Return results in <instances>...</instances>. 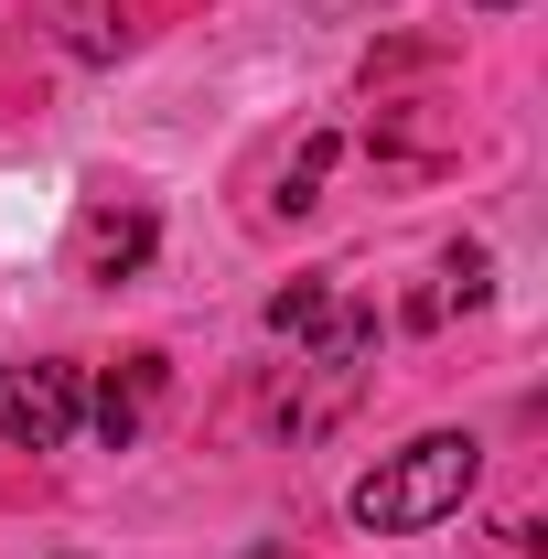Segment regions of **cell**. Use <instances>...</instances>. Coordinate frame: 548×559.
<instances>
[{
	"label": "cell",
	"instance_id": "6da1fadb",
	"mask_svg": "<svg viewBox=\"0 0 548 559\" xmlns=\"http://www.w3.org/2000/svg\"><path fill=\"white\" fill-rule=\"evenodd\" d=\"M474 485H484V441H474V430H419L409 452H388L344 506H355L366 538H409V527H441Z\"/></svg>",
	"mask_w": 548,
	"mask_h": 559
},
{
	"label": "cell",
	"instance_id": "7a4b0ae2",
	"mask_svg": "<svg viewBox=\"0 0 548 559\" xmlns=\"http://www.w3.org/2000/svg\"><path fill=\"white\" fill-rule=\"evenodd\" d=\"M86 419V377L75 366H0V441L11 452H65Z\"/></svg>",
	"mask_w": 548,
	"mask_h": 559
},
{
	"label": "cell",
	"instance_id": "3957f363",
	"mask_svg": "<svg viewBox=\"0 0 548 559\" xmlns=\"http://www.w3.org/2000/svg\"><path fill=\"white\" fill-rule=\"evenodd\" d=\"M151 399H162V355L108 366V388H97V441H108V452H130L140 430H151Z\"/></svg>",
	"mask_w": 548,
	"mask_h": 559
},
{
	"label": "cell",
	"instance_id": "277c9868",
	"mask_svg": "<svg viewBox=\"0 0 548 559\" xmlns=\"http://www.w3.org/2000/svg\"><path fill=\"white\" fill-rule=\"evenodd\" d=\"M484 290H495V259H484V248H452V259H441V290H430V301H419V323H430V312H452V301H463V312H474Z\"/></svg>",
	"mask_w": 548,
	"mask_h": 559
},
{
	"label": "cell",
	"instance_id": "5b68a950",
	"mask_svg": "<svg viewBox=\"0 0 548 559\" xmlns=\"http://www.w3.org/2000/svg\"><path fill=\"white\" fill-rule=\"evenodd\" d=\"M140 259H151V215H108V226H97V259H86V270H97V280H130Z\"/></svg>",
	"mask_w": 548,
	"mask_h": 559
},
{
	"label": "cell",
	"instance_id": "8992f818",
	"mask_svg": "<svg viewBox=\"0 0 548 559\" xmlns=\"http://www.w3.org/2000/svg\"><path fill=\"white\" fill-rule=\"evenodd\" d=\"M323 312H334V280L312 270V280H290V290H279V301H270V334H290V345H301V334H312Z\"/></svg>",
	"mask_w": 548,
	"mask_h": 559
},
{
	"label": "cell",
	"instance_id": "52a82bcc",
	"mask_svg": "<svg viewBox=\"0 0 548 559\" xmlns=\"http://www.w3.org/2000/svg\"><path fill=\"white\" fill-rule=\"evenodd\" d=\"M323 173H334V130L323 140H301V162L279 173V215H301V205H323Z\"/></svg>",
	"mask_w": 548,
	"mask_h": 559
},
{
	"label": "cell",
	"instance_id": "ba28073f",
	"mask_svg": "<svg viewBox=\"0 0 548 559\" xmlns=\"http://www.w3.org/2000/svg\"><path fill=\"white\" fill-rule=\"evenodd\" d=\"M65 22H75V55H108L119 33H108V0H65Z\"/></svg>",
	"mask_w": 548,
	"mask_h": 559
},
{
	"label": "cell",
	"instance_id": "9c48e42d",
	"mask_svg": "<svg viewBox=\"0 0 548 559\" xmlns=\"http://www.w3.org/2000/svg\"><path fill=\"white\" fill-rule=\"evenodd\" d=\"M484 11H516V0H484Z\"/></svg>",
	"mask_w": 548,
	"mask_h": 559
}]
</instances>
